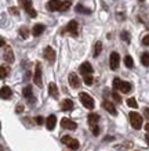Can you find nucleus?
Wrapping results in <instances>:
<instances>
[{"label":"nucleus","mask_w":149,"mask_h":151,"mask_svg":"<svg viewBox=\"0 0 149 151\" xmlns=\"http://www.w3.org/2000/svg\"><path fill=\"white\" fill-rule=\"evenodd\" d=\"M113 87H115L116 90H120L122 93H128L131 90V83L123 82V81H120L119 78H115V81H113Z\"/></svg>","instance_id":"f257e3e1"},{"label":"nucleus","mask_w":149,"mask_h":151,"mask_svg":"<svg viewBox=\"0 0 149 151\" xmlns=\"http://www.w3.org/2000/svg\"><path fill=\"white\" fill-rule=\"evenodd\" d=\"M128 118H130L131 126L135 129V130L141 129V126H142V116H141L140 114H137V112H130Z\"/></svg>","instance_id":"f03ea898"},{"label":"nucleus","mask_w":149,"mask_h":151,"mask_svg":"<svg viewBox=\"0 0 149 151\" xmlns=\"http://www.w3.org/2000/svg\"><path fill=\"white\" fill-rule=\"evenodd\" d=\"M18 1H19V4L24 7V10H25V11L31 15L32 18H35V17L37 15L36 10L32 7V0H18Z\"/></svg>","instance_id":"7ed1b4c3"},{"label":"nucleus","mask_w":149,"mask_h":151,"mask_svg":"<svg viewBox=\"0 0 149 151\" xmlns=\"http://www.w3.org/2000/svg\"><path fill=\"white\" fill-rule=\"evenodd\" d=\"M80 101L81 104L84 105L86 108H88V110H93L94 108V100H93V97L90 96V94H87V93H80Z\"/></svg>","instance_id":"20e7f679"},{"label":"nucleus","mask_w":149,"mask_h":151,"mask_svg":"<svg viewBox=\"0 0 149 151\" xmlns=\"http://www.w3.org/2000/svg\"><path fill=\"white\" fill-rule=\"evenodd\" d=\"M119 64H120V55H119V53H116V51L111 53V57H109V65H111V69H113V71L118 69Z\"/></svg>","instance_id":"39448f33"},{"label":"nucleus","mask_w":149,"mask_h":151,"mask_svg":"<svg viewBox=\"0 0 149 151\" xmlns=\"http://www.w3.org/2000/svg\"><path fill=\"white\" fill-rule=\"evenodd\" d=\"M62 143L65 144V146H68L69 148H72V150H77V148H79V146H80L76 139L71 137V136H63V137H62Z\"/></svg>","instance_id":"423d86ee"},{"label":"nucleus","mask_w":149,"mask_h":151,"mask_svg":"<svg viewBox=\"0 0 149 151\" xmlns=\"http://www.w3.org/2000/svg\"><path fill=\"white\" fill-rule=\"evenodd\" d=\"M61 7H62L61 0H50L47 3V10L50 11H61Z\"/></svg>","instance_id":"0eeeda50"},{"label":"nucleus","mask_w":149,"mask_h":151,"mask_svg":"<svg viewBox=\"0 0 149 151\" xmlns=\"http://www.w3.org/2000/svg\"><path fill=\"white\" fill-rule=\"evenodd\" d=\"M61 126H62L63 129H68V130H75V129L77 128L76 122H73L72 119H69V118H63L62 121H61Z\"/></svg>","instance_id":"6e6552de"},{"label":"nucleus","mask_w":149,"mask_h":151,"mask_svg":"<svg viewBox=\"0 0 149 151\" xmlns=\"http://www.w3.org/2000/svg\"><path fill=\"white\" fill-rule=\"evenodd\" d=\"M77 27H79V24H77L76 21H71V22L66 25V28L63 29V32H69L71 35L76 36L77 35Z\"/></svg>","instance_id":"1a4fd4ad"},{"label":"nucleus","mask_w":149,"mask_h":151,"mask_svg":"<svg viewBox=\"0 0 149 151\" xmlns=\"http://www.w3.org/2000/svg\"><path fill=\"white\" fill-rule=\"evenodd\" d=\"M43 55L44 58L48 61V63H54L55 60V51L53 50V47H46L44 51H43Z\"/></svg>","instance_id":"9d476101"},{"label":"nucleus","mask_w":149,"mask_h":151,"mask_svg":"<svg viewBox=\"0 0 149 151\" xmlns=\"http://www.w3.org/2000/svg\"><path fill=\"white\" fill-rule=\"evenodd\" d=\"M35 83H36V86L41 87V65L40 63H37L36 64V71H35Z\"/></svg>","instance_id":"9b49d317"},{"label":"nucleus","mask_w":149,"mask_h":151,"mask_svg":"<svg viewBox=\"0 0 149 151\" xmlns=\"http://www.w3.org/2000/svg\"><path fill=\"white\" fill-rule=\"evenodd\" d=\"M11 96H13V92L9 86H3L0 89V97L3 100H9V99H11Z\"/></svg>","instance_id":"f8f14e48"},{"label":"nucleus","mask_w":149,"mask_h":151,"mask_svg":"<svg viewBox=\"0 0 149 151\" xmlns=\"http://www.w3.org/2000/svg\"><path fill=\"white\" fill-rule=\"evenodd\" d=\"M69 83H71V86L77 89V87H80V79L77 76L76 73H71L69 75Z\"/></svg>","instance_id":"ddd939ff"},{"label":"nucleus","mask_w":149,"mask_h":151,"mask_svg":"<svg viewBox=\"0 0 149 151\" xmlns=\"http://www.w3.org/2000/svg\"><path fill=\"white\" fill-rule=\"evenodd\" d=\"M55 125H57V116H55V115H50L48 118H47V121H46L47 129H48V130H53V129L55 128Z\"/></svg>","instance_id":"4468645a"},{"label":"nucleus","mask_w":149,"mask_h":151,"mask_svg":"<svg viewBox=\"0 0 149 151\" xmlns=\"http://www.w3.org/2000/svg\"><path fill=\"white\" fill-rule=\"evenodd\" d=\"M80 72L83 75H91L93 73V67H91L90 63H83L80 65Z\"/></svg>","instance_id":"2eb2a0df"},{"label":"nucleus","mask_w":149,"mask_h":151,"mask_svg":"<svg viewBox=\"0 0 149 151\" xmlns=\"http://www.w3.org/2000/svg\"><path fill=\"white\" fill-rule=\"evenodd\" d=\"M22 93H24V96H25V99H26L28 101H32V103L35 101V97H33V92H32V87L31 86L24 87Z\"/></svg>","instance_id":"dca6fc26"},{"label":"nucleus","mask_w":149,"mask_h":151,"mask_svg":"<svg viewBox=\"0 0 149 151\" xmlns=\"http://www.w3.org/2000/svg\"><path fill=\"white\" fill-rule=\"evenodd\" d=\"M43 32H44V25H41V24H36L32 28V35L33 36H40Z\"/></svg>","instance_id":"f3484780"},{"label":"nucleus","mask_w":149,"mask_h":151,"mask_svg":"<svg viewBox=\"0 0 149 151\" xmlns=\"http://www.w3.org/2000/svg\"><path fill=\"white\" fill-rule=\"evenodd\" d=\"M104 108L106 111H108L109 114H112V115H116L118 114V111H116V107H115V105L112 104V103H109V101H104Z\"/></svg>","instance_id":"a211bd4d"},{"label":"nucleus","mask_w":149,"mask_h":151,"mask_svg":"<svg viewBox=\"0 0 149 151\" xmlns=\"http://www.w3.org/2000/svg\"><path fill=\"white\" fill-rule=\"evenodd\" d=\"M48 93L51 97H54V99H58V87L55 83H50L48 85Z\"/></svg>","instance_id":"6ab92c4d"},{"label":"nucleus","mask_w":149,"mask_h":151,"mask_svg":"<svg viewBox=\"0 0 149 151\" xmlns=\"http://www.w3.org/2000/svg\"><path fill=\"white\" fill-rule=\"evenodd\" d=\"M61 108H62L63 111H72V108H73V101L69 100V99L63 100L62 103H61Z\"/></svg>","instance_id":"aec40b11"},{"label":"nucleus","mask_w":149,"mask_h":151,"mask_svg":"<svg viewBox=\"0 0 149 151\" xmlns=\"http://www.w3.org/2000/svg\"><path fill=\"white\" fill-rule=\"evenodd\" d=\"M4 60L7 61V63H14V54H13L11 47H6V50H4Z\"/></svg>","instance_id":"412c9836"},{"label":"nucleus","mask_w":149,"mask_h":151,"mask_svg":"<svg viewBox=\"0 0 149 151\" xmlns=\"http://www.w3.org/2000/svg\"><path fill=\"white\" fill-rule=\"evenodd\" d=\"M87 121H88V125H90V126H94V125L98 124L99 115L98 114H90L88 115V118H87Z\"/></svg>","instance_id":"4be33fe9"},{"label":"nucleus","mask_w":149,"mask_h":151,"mask_svg":"<svg viewBox=\"0 0 149 151\" xmlns=\"http://www.w3.org/2000/svg\"><path fill=\"white\" fill-rule=\"evenodd\" d=\"M101 51H102V43H101V42H97L94 45V53H93L94 57H98V55L101 54Z\"/></svg>","instance_id":"5701e85b"},{"label":"nucleus","mask_w":149,"mask_h":151,"mask_svg":"<svg viewBox=\"0 0 149 151\" xmlns=\"http://www.w3.org/2000/svg\"><path fill=\"white\" fill-rule=\"evenodd\" d=\"M75 10H76L77 13H81V14H90L91 13V10L86 9V7H83L81 4H77L76 7H75Z\"/></svg>","instance_id":"b1692460"},{"label":"nucleus","mask_w":149,"mask_h":151,"mask_svg":"<svg viewBox=\"0 0 149 151\" xmlns=\"http://www.w3.org/2000/svg\"><path fill=\"white\" fill-rule=\"evenodd\" d=\"M141 63L145 67H149V53H144V54L141 55Z\"/></svg>","instance_id":"393cba45"},{"label":"nucleus","mask_w":149,"mask_h":151,"mask_svg":"<svg viewBox=\"0 0 149 151\" xmlns=\"http://www.w3.org/2000/svg\"><path fill=\"white\" fill-rule=\"evenodd\" d=\"M124 64H126L127 68H133L134 67V61L131 58L130 55H126V58H124Z\"/></svg>","instance_id":"a878e982"},{"label":"nucleus","mask_w":149,"mask_h":151,"mask_svg":"<svg viewBox=\"0 0 149 151\" xmlns=\"http://www.w3.org/2000/svg\"><path fill=\"white\" fill-rule=\"evenodd\" d=\"M127 104H128V107H131V108H137V107H138L137 100L134 99V97H130V99L127 100Z\"/></svg>","instance_id":"bb28decb"},{"label":"nucleus","mask_w":149,"mask_h":151,"mask_svg":"<svg viewBox=\"0 0 149 151\" xmlns=\"http://www.w3.org/2000/svg\"><path fill=\"white\" fill-rule=\"evenodd\" d=\"M19 35L22 36V39H26L28 35H29V31H28V28H25V27L19 28Z\"/></svg>","instance_id":"cd10ccee"},{"label":"nucleus","mask_w":149,"mask_h":151,"mask_svg":"<svg viewBox=\"0 0 149 151\" xmlns=\"http://www.w3.org/2000/svg\"><path fill=\"white\" fill-rule=\"evenodd\" d=\"M93 82H94V78L91 75H84V83H86L87 86H91Z\"/></svg>","instance_id":"c85d7f7f"},{"label":"nucleus","mask_w":149,"mask_h":151,"mask_svg":"<svg viewBox=\"0 0 149 151\" xmlns=\"http://www.w3.org/2000/svg\"><path fill=\"white\" fill-rule=\"evenodd\" d=\"M7 75H9V69L4 67H0V79H4Z\"/></svg>","instance_id":"c756f323"},{"label":"nucleus","mask_w":149,"mask_h":151,"mask_svg":"<svg viewBox=\"0 0 149 151\" xmlns=\"http://www.w3.org/2000/svg\"><path fill=\"white\" fill-rule=\"evenodd\" d=\"M71 6H72V3L71 1H62V7H61V11H66V10L71 9Z\"/></svg>","instance_id":"7c9ffc66"},{"label":"nucleus","mask_w":149,"mask_h":151,"mask_svg":"<svg viewBox=\"0 0 149 151\" xmlns=\"http://www.w3.org/2000/svg\"><path fill=\"white\" fill-rule=\"evenodd\" d=\"M120 36H122V39L124 42H127V43L130 42V35H128V32H126V31H124V32H122V35H120Z\"/></svg>","instance_id":"2f4dec72"},{"label":"nucleus","mask_w":149,"mask_h":151,"mask_svg":"<svg viewBox=\"0 0 149 151\" xmlns=\"http://www.w3.org/2000/svg\"><path fill=\"white\" fill-rule=\"evenodd\" d=\"M91 129H93V134L98 136V134H99V128H98V125H94V126H91Z\"/></svg>","instance_id":"473e14b6"},{"label":"nucleus","mask_w":149,"mask_h":151,"mask_svg":"<svg viewBox=\"0 0 149 151\" xmlns=\"http://www.w3.org/2000/svg\"><path fill=\"white\" fill-rule=\"evenodd\" d=\"M112 97H113V99H115V101H116V103H120V101H122V97L119 96V94H118V93H116V92H115V93H112Z\"/></svg>","instance_id":"72a5a7b5"},{"label":"nucleus","mask_w":149,"mask_h":151,"mask_svg":"<svg viewBox=\"0 0 149 151\" xmlns=\"http://www.w3.org/2000/svg\"><path fill=\"white\" fill-rule=\"evenodd\" d=\"M142 45H144V46H149V35H146V36L142 39Z\"/></svg>","instance_id":"f704fd0d"},{"label":"nucleus","mask_w":149,"mask_h":151,"mask_svg":"<svg viewBox=\"0 0 149 151\" xmlns=\"http://www.w3.org/2000/svg\"><path fill=\"white\" fill-rule=\"evenodd\" d=\"M36 124L37 125H41V124H43V118H41V116H36Z\"/></svg>","instance_id":"c9c22d12"},{"label":"nucleus","mask_w":149,"mask_h":151,"mask_svg":"<svg viewBox=\"0 0 149 151\" xmlns=\"http://www.w3.org/2000/svg\"><path fill=\"white\" fill-rule=\"evenodd\" d=\"M10 11H11L13 14H18V9H15V7H11V9H10Z\"/></svg>","instance_id":"e433bc0d"},{"label":"nucleus","mask_w":149,"mask_h":151,"mask_svg":"<svg viewBox=\"0 0 149 151\" xmlns=\"http://www.w3.org/2000/svg\"><path fill=\"white\" fill-rule=\"evenodd\" d=\"M6 45V42H4V39H3V37L0 36V47H3Z\"/></svg>","instance_id":"4c0bfd02"},{"label":"nucleus","mask_w":149,"mask_h":151,"mask_svg":"<svg viewBox=\"0 0 149 151\" xmlns=\"http://www.w3.org/2000/svg\"><path fill=\"white\" fill-rule=\"evenodd\" d=\"M144 114H145V116H146V118H149V108H145Z\"/></svg>","instance_id":"58836bf2"},{"label":"nucleus","mask_w":149,"mask_h":151,"mask_svg":"<svg viewBox=\"0 0 149 151\" xmlns=\"http://www.w3.org/2000/svg\"><path fill=\"white\" fill-rule=\"evenodd\" d=\"M24 111V107L22 105H18V107H17V112H22Z\"/></svg>","instance_id":"ea45409f"},{"label":"nucleus","mask_w":149,"mask_h":151,"mask_svg":"<svg viewBox=\"0 0 149 151\" xmlns=\"http://www.w3.org/2000/svg\"><path fill=\"white\" fill-rule=\"evenodd\" d=\"M145 140H146V143L149 144V134H146V136H145Z\"/></svg>","instance_id":"a19ab883"},{"label":"nucleus","mask_w":149,"mask_h":151,"mask_svg":"<svg viewBox=\"0 0 149 151\" xmlns=\"http://www.w3.org/2000/svg\"><path fill=\"white\" fill-rule=\"evenodd\" d=\"M145 129H146V132H148V133H149V124H148V125H146V126H145Z\"/></svg>","instance_id":"79ce46f5"},{"label":"nucleus","mask_w":149,"mask_h":151,"mask_svg":"<svg viewBox=\"0 0 149 151\" xmlns=\"http://www.w3.org/2000/svg\"><path fill=\"white\" fill-rule=\"evenodd\" d=\"M0 151H4V150H3V146H1V144H0Z\"/></svg>","instance_id":"37998d69"},{"label":"nucleus","mask_w":149,"mask_h":151,"mask_svg":"<svg viewBox=\"0 0 149 151\" xmlns=\"http://www.w3.org/2000/svg\"><path fill=\"white\" fill-rule=\"evenodd\" d=\"M140 1H144V0H140Z\"/></svg>","instance_id":"c03bdc74"}]
</instances>
